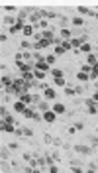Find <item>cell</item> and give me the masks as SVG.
<instances>
[{"mask_svg":"<svg viewBox=\"0 0 98 173\" xmlns=\"http://www.w3.org/2000/svg\"><path fill=\"white\" fill-rule=\"evenodd\" d=\"M22 32H24V35H32V33H33V26H24Z\"/></svg>","mask_w":98,"mask_h":173,"instance_id":"cell-15","label":"cell"},{"mask_svg":"<svg viewBox=\"0 0 98 173\" xmlns=\"http://www.w3.org/2000/svg\"><path fill=\"white\" fill-rule=\"evenodd\" d=\"M35 69H39V71H49V63L47 61H35Z\"/></svg>","mask_w":98,"mask_h":173,"instance_id":"cell-4","label":"cell"},{"mask_svg":"<svg viewBox=\"0 0 98 173\" xmlns=\"http://www.w3.org/2000/svg\"><path fill=\"white\" fill-rule=\"evenodd\" d=\"M14 108H16L18 112H22V114L26 112V106H24V102H22V100H18V102H14Z\"/></svg>","mask_w":98,"mask_h":173,"instance_id":"cell-9","label":"cell"},{"mask_svg":"<svg viewBox=\"0 0 98 173\" xmlns=\"http://www.w3.org/2000/svg\"><path fill=\"white\" fill-rule=\"evenodd\" d=\"M2 85H4V87H12V85H14V81H12L10 77H2Z\"/></svg>","mask_w":98,"mask_h":173,"instance_id":"cell-13","label":"cell"},{"mask_svg":"<svg viewBox=\"0 0 98 173\" xmlns=\"http://www.w3.org/2000/svg\"><path fill=\"white\" fill-rule=\"evenodd\" d=\"M37 106H39L41 110H45V112L49 110V104H47V102H37Z\"/></svg>","mask_w":98,"mask_h":173,"instance_id":"cell-25","label":"cell"},{"mask_svg":"<svg viewBox=\"0 0 98 173\" xmlns=\"http://www.w3.org/2000/svg\"><path fill=\"white\" fill-rule=\"evenodd\" d=\"M33 77H35V79H43V77H45V71H39V69H35V71H33Z\"/></svg>","mask_w":98,"mask_h":173,"instance_id":"cell-17","label":"cell"},{"mask_svg":"<svg viewBox=\"0 0 98 173\" xmlns=\"http://www.w3.org/2000/svg\"><path fill=\"white\" fill-rule=\"evenodd\" d=\"M53 112H55V114H63V112H65V104L55 102V104H53Z\"/></svg>","mask_w":98,"mask_h":173,"instance_id":"cell-5","label":"cell"},{"mask_svg":"<svg viewBox=\"0 0 98 173\" xmlns=\"http://www.w3.org/2000/svg\"><path fill=\"white\" fill-rule=\"evenodd\" d=\"M77 10H79L81 14H90V16H94V12H90L88 8H82V6H81V8H77Z\"/></svg>","mask_w":98,"mask_h":173,"instance_id":"cell-22","label":"cell"},{"mask_svg":"<svg viewBox=\"0 0 98 173\" xmlns=\"http://www.w3.org/2000/svg\"><path fill=\"white\" fill-rule=\"evenodd\" d=\"M61 38H63V40H69V38H71V32H69L67 28H63V30H61Z\"/></svg>","mask_w":98,"mask_h":173,"instance_id":"cell-18","label":"cell"},{"mask_svg":"<svg viewBox=\"0 0 98 173\" xmlns=\"http://www.w3.org/2000/svg\"><path fill=\"white\" fill-rule=\"evenodd\" d=\"M73 24L77 26V28H81V26L84 24V20H82V18H73Z\"/></svg>","mask_w":98,"mask_h":173,"instance_id":"cell-20","label":"cell"},{"mask_svg":"<svg viewBox=\"0 0 98 173\" xmlns=\"http://www.w3.org/2000/svg\"><path fill=\"white\" fill-rule=\"evenodd\" d=\"M2 130H4V132H14V126L10 122H4V120H2Z\"/></svg>","mask_w":98,"mask_h":173,"instance_id":"cell-10","label":"cell"},{"mask_svg":"<svg viewBox=\"0 0 98 173\" xmlns=\"http://www.w3.org/2000/svg\"><path fill=\"white\" fill-rule=\"evenodd\" d=\"M39 16H41V12H35V14H32V16H30L32 24H37V22H39Z\"/></svg>","mask_w":98,"mask_h":173,"instance_id":"cell-14","label":"cell"},{"mask_svg":"<svg viewBox=\"0 0 98 173\" xmlns=\"http://www.w3.org/2000/svg\"><path fill=\"white\" fill-rule=\"evenodd\" d=\"M12 87H14V91H16L18 94H20V97H22V94H26V91L30 89V87H28V83H26L24 79H16Z\"/></svg>","mask_w":98,"mask_h":173,"instance_id":"cell-1","label":"cell"},{"mask_svg":"<svg viewBox=\"0 0 98 173\" xmlns=\"http://www.w3.org/2000/svg\"><path fill=\"white\" fill-rule=\"evenodd\" d=\"M26 116H28V118H32V120H35V122H37V120H41L39 116H37V112H33V110H28V108H26V112H24Z\"/></svg>","mask_w":98,"mask_h":173,"instance_id":"cell-7","label":"cell"},{"mask_svg":"<svg viewBox=\"0 0 98 173\" xmlns=\"http://www.w3.org/2000/svg\"><path fill=\"white\" fill-rule=\"evenodd\" d=\"M43 120H45V122H55V112L47 110V112L43 114Z\"/></svg>","mask_w":98,"mask_h":173,"instance_id":"cell-6","label":"cell"},{"mask_svg":"<svg viewBox=\"0 0 98 173\" xmlns=\"http://www.w3.org/2000/svg\"><path fill=\"white\" fill-rule=\"evenodd\" d=\"M81 49H82V51H86V53H88V51H90V43H88V41H84V43H82V45H81Z\"/></svg>","mask_w":98,"mask_h":173,"instance_id":"cell-24","label":"cell"},{"mask_svg":"<svg viewBox=\"0 0 98 173\" xmlns=\"http://www.w3.org/2000/svg\"><path fill=\"white\" fill-rule=\"evenodd\" d=\"M43 92H45V99H47V100H53L55 97H57V92H55V89H51V87H47V89H43Z\"/></svg>","mask_w":98,"mask_h":173,"instance_id":"cell-2","label":"cell"},{"mask_svg":"<svg viewBox=\"0 0 98 173\" xmlns=\"http://www.w3.org/2000/svg\"><path fill=\"white\" fill-rule=\"evenodd\" d=\"M86 61H88V65L92 67V65H96V63H98V57H96V55H92V53H88V55H86Z\"/></svg>","mask_w":98,"mask_h":173,"instance_id":"cell-8","label":"cell"},{"mask_svg":"<svg viewBox=\"0 0 98 173\" xmlns=\"http://www.w3.org/2000/svg\"><path fill=\"white\" fill-rule=\"evenodd\" d=\"M92 99H94V102H96V104H98V91L94 92V97H92Z\"/></svg>","mask_w":98,"mask_h":173,"instance_id":"cell-31","label":"cell"},{"mask_svg":"<svg viewBox=\"0 0 98 173\" xmlns=\"http://www.w3.org/2000/svg\"><path fill=\"white\" fill-rule=\"evenodd\" d=\"M77 77H79V81H86V79H90V75L88 73H84V71H79V73H77Z\"/></svg>","mask_w":98,"mask_h":173,"instance_id":"cell-12","label":"cell"},{"mask_svg":"<svg viewBox=\"0 0 98 173\" xmlns=\"http://www.w3.org/2000/svg\"><path fill=\"white\" fill-rule=\"evenodd\" d=\"M33 45H35V49H43V47L51 45V41H49V40H37L35 43H33Z\"/></svg>","mask_w":98,"mask_h":173,"instance_id":"cell-3","label":"cell"},{"mask_svg":"<svg viewBox=\"0 0 98 173\" xmlns=\"http://www.w3.org/2000/svg\"><path fill=\"white\" fill-rule=\"evenodd\" d=\"M18 132H24L26 136H32V130H28V128H20V130H18Z\"/></svg>","mask_w":98,"mask_h":173,"instance_id":"cell-28","label":"cell"},{"mask_svg":"<svg viewBox=\"0 0 98 173\" xmlns=\"http://www.w3.org/2000/svg\"><path fill=\"white\" fill-rule=\"evenodd\" d=\"M65 47H63V45H57V47H55V53H57V55H63V53H65Z\"/></svg>","mask_w":98,"mask_h":173,"instance_id":"cell-21","label":"cell"},{"mask_svg":"<svg viewBox=\"0 0 98 173\" xmlns=\"http://www.w3.org/2000/svg\"><path fill=\"white\" fill-rule=\"evenodd\" d=\"M55 85H59V87H65V79H63V77L55 79Z\"/></svg>","mask_w":98,"mask_h":173,"instance_id":"cell-26","label":"cell"},{"mask_svg":"<svg viewBox=\"0 0 98 173\" xmlns=\"http://www.w3.org/2000/svg\"><path fill=\"white\" fill-rule=\"evenodd\" d=\"M45 61H47L49 65H53V63H55V55H47V57H45Z\"/></svg>","mask_w":98,"mask_h":173,"instance_id":"cell-27","label":"cell"},{"mask_svg":"<svg viewBox=\"0 0 98 173\" xmlns=\"http://www.w3.org/2000/svg\"><path fill=\"white\" fill-rule=\"evenodd\" d=\"M96 77H98V63L92 65V71H90V79H96Z\"/></svg>","mask_w":98,"mask_h":173,"instance_id":"cell-16","label":"cell"},{"mask_svg":"<svg viewBox=\"0 0 98 173\" xmlns=\"http://www.w3.org/2000/svg\"><path fill=\"white\" fill-rule=\"evenodd\" d=\"M96 112H98V108H96Z\"/></svg>","mask_w":98,"mask_h":173,"instance_id":"cell-32","label":"cell"},{"mask_svg":"<svg viewBox=\"0 0 98 173\" xmlns=\"http://www.w3.org/2000/svg\"><path fill=\"white\" fill-rule=\"evenodd\" d=\"M41 38H43V40H49L51 43H53V40H55V38H53V32H49V30H47V32H43V33H41Z\"/></svg>","mask_w":98,"mask_h":173,"instance_id":"cell-11","label":"cell"},{"mask_svg":"<svg viewBox=\"0 0 98 173\" xmlns=\"http://www.w3.org/2000/svg\"><path fill=\"white\" fill-rule=\"evenodd\" d=\"M10 32L16 33V32H20V28H18V26H12V28H10Z\"/></svg>","mask_w":98,"mask_h":173,"instance_id":"cell-30","label":"cell"},{"mask_svg":"<svg viewBox=\"0 0 98 173\" xmlns=\"http://www.w3.org/2000/svg\"><path fill=\"white\" fill-rule=\"evenodd\" d=\"M77 149H79L81 154H88L90 151V148H86V146H77Z\"/></svg>","mask_w":98,"mask_h":173,"instance_id":"cell-23","label":"cell"},{"mask_svg":"<svg viewBox=\"0 0 98 173\" xmlns=\"http://www.w3.org/2000/svg\"><path fill=\"white\" fill-rule=\"evenodd\" d=\"M12 22H14V20H12L10 16H6V18H4V24H6V26H8V24H12Z\"/></svg>","mask_w":98,"mask_h":173,"instance_id":"cell-29","label":"cell"},{"mask_svg":"<svg viewBox=\"0 0 98 173\" xmlns=\"http://www.w3.org/2000/svg\"><path fill=\"white\" fill-rule=\"evenodd\" d=\"M51 75H53L55 79H59V77H63V71H61V69H51Z\"/></svg>","mask_w":98,"mask_h":173,"instance_id":"cell-19","label":"cell"}]
</instances>
